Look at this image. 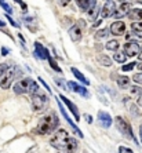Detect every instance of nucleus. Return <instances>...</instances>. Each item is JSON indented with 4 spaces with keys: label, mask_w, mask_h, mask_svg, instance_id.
Here are the masks:
<instances>
[{
    "label": "nucleus",
    "mask_w": 142,
    "mask_h": 153,
    "mask_svg": "<svg viewBox=\"0 0 142 153\" xmlns=\"http://www.w3.org/2000/svg\"><path fill=\"white\" fill-rule=\"evenodd\" d=\"M1 54H3V55H7V54H8V48L3 47V48H1Z\"/></svg>",
    "instance_id": "obj_40"
},
{
    "label": "nucleus",
    "mask_w": 142,
    "mask_h": 153,
    "mask_svg": "<svg viewBox=\"0 0 142 153\" xmlns=\"http://www.w3.org/2000/svg\"><path fill=\"white\" fill-rule=\"evenodd\" d=\"M68 141H69L68 132L65 131V130H58V131L55 132V135L50 139V143H51V146L57 148L58 150H62L65 146H66Z\"/></svg>",
    "instance_id": "obj_4"
},
{
    "label": "nucleus",
    "mask_w": 142,
    "mask_h": 153,
    "mask_svg": "<svg viewBox=\"0 0 142 153\" xmlns=\"http://www.w3.org/2000/svg\"><path fill=\"white\" fill-rule=\"evenodd\" d=\"M142 51L139 42H127L124 44V54L127 57H137Z\"/></svg>",
    "instance_id": "obj_7"
},
{
    "label": "nucleus",
    "mask_w": 142,
    "mask_h": 153,
    "mask_svg": "<svg viewBox=\"0 0 142 153\" xmlns=\"http://www.w3.org/2000/svg\"><path fill=\"white\" fill-rule=\"evenodd\" d=\"M85 119H87V121H88V123H92V117L90 116V114H85Z\"/></svg>",
    "instance_id": "obj_41"
},
{
    "label": "nucleus",
    "mask_w": 142,
    "mask_h": 153,
    "mask_svg": "<svg viewBox=\"0 0 142 153\" xmlns=\"http://www.w3.org/2000/svg\"><path fill=\"white\" fill-rule=\"evenodd\" d=\"M76 149H77V141H76L75 138H69L66 146H65L59 153H75Z\"/></svg>",
    "instance_id": "obj_18"
},
{
    "label": "nucleus",
    "mask_w": 142,
    "mask_h": 153,
    "mask_svg": "<svg viewBox=\"0 0 142 153\" xmlns=\"http://www.w3.org/2000/svg\"><path fill=\"white\" fill-rule=\"evenodd\" d=\"M109 30H110V33L114 35V36L124 35L126 33V24L123 21H116V22H113V24L110 25Z\"/></svg>",
    "instance_id": "obj_10"
},
{
    "label": "nucleus",
    "mask_w": 142,
    "mask_h": 153,
    "mask_svg": "<svg viewBox=\"0 0 142 153\" xmlns=\"http://www.w3.org/2000/svg\"><path fill=\"white\" fill-rule=\"evenodd\" d=\"M106 1H108V0H106Z\"/></svg>",
    "instance_id": "obj_49"
},
{
    "label": "nucleus",
    "mask_w": 142,
    "mask_h": 153,
    "mask_svg": "<svg viewBox=\"0 0 142 153\" xmlns=\"http://www.w3.org/2000/svg\"><path fill=\"white\" fill-rule=\"evenodd\" d=\"M117 85L120 88H128L130 87V77H127V76H117Z\"/></svg>",
    "instance_id": "obj_20"
},
{
    "label": "nucleus",
    "mask_w": 142,
    "mask_h": 153,
    "mask_svg": "<svg viewBox=\"0 0 142 153\" xmlns=\"http://www.w3.org/2000/svg\"><path fill=\"white\" fill-rule=\"evenodd\" d=\"M0 6H1V8H3V10L6 11L8 15L13 13V8H11V6L7 3V1H6V0H0Z\"/></svg>",
    "instance_id": "obj_26"
},
{
    "label": "nucleus",
    "mask_w": 142,
    "mask_h": 153,
    "mask_svg": "<svg viewBox=\"0 0 142 153\" xmlns=\"http://www.w3.org/2000/svg\"><path fill=\"white\" fill-rule=\"evenodd\" d=\"M58 106H59V111H61V113L64 114V117H65V120L68 121V123H69V126H71L72 127V130H73V131L76 132V134H77L79 137H80V138H83V134H82V131H80V130H79L77 127H76L75 126V123H73V121L71 120V117H69V116H68L66 114V112H65V109H64V106H62V103L59 102V101H58Z\"/></svg>",
    "instance_id": "obj_15"
},
{
    "label": "nucleus",
    "mask_w": 142,
    "mask_h": 153,
    "mask_svg": "<svg viewBox=\"0 0 142 153\" xmlns=\"http://www.w3.org/2000/svg\"><path fill=\"white\" fill-rule=\"evenodd\" d=\"M30 103H32V108L35 112H43L46 109L47 105H48V97L39 94V93H35V94H32Z\"/></svg>",
    "instance_id": "obj_5"
},
{
    "label": "nucleus",
    "mask_w": 142,
    "mask_h": 153,
    "mask_svg": "<svg viewBox=\"0 0 142 153\" xmlns=\"http://www.w3.org/2000/svg\"><path fill=\"white\" fill-rule=\"evenodd\" d=\"M35 54L40 58V59H48V58H50L48 50H47V48L43 46V44H40L39 42L35 43Z\"/></svg>",
    "instance_id": "obj_12"
},
{
    "label": "nucleus",
    "mask_w": 142,
    "mask_h": 153,
    "mask_svg": "<svg viewBox=\"0 0 142 153\" xmlns=\"http://www.w3.org/2000/svg\"><path fill=\"white\" fill-rule=\"evenodd\" d=\"M98 120H100V124L102 126L103 128H109L112 126V117L110 114L106 113V112H98Z\"/></svg>",
    "instance_id": "obj_14"
},
{
    "label": "nucleus",
    "mask_w": 142,
    "mask_h": 153,
    "mask_svg": "<svg viewBox=\"0 0 142 153\" xmlns=\"http://www.w3.org/2000/svg\"><path fill=\"white\" fill-rule=\"evenodd\" d=\"M108 32H109L108 29H100V30L95 33V39L97 40H102V39H105V37H108V36H109Z\"/></svg>",
    "instance_id": "obj_25"
},
{
    "label": "nucleus",
    "mask_w": 142,
    "mask_h": 153,
    "mask_svg": "<svg viewBox=\"0 0 142 153\" xmlns=\"http://www.w3.org/2000/svg\"><path fill=\"white\" fill-rule=\"evenodd\" d=\"M59 100H62V102H64L65 105H66V106H68V109H69V111L72 112V114L75 116V119H76V120H77V121L80 120V113H79V112H77L79 109H77V106H76L75 103L72 102L71 100H68V98H66V97H65V95H59Z\"/></svg>",
    "instance_id": "obj_11"
},
{
    "label": "nucleus",
    "mask_w": 142,
    "mask_h": 153,
    "mask_svg": "<svg viewBox=\"0 0 142 153\" xmlns=\"http://www.w3.org/2000/svg\"><path fill=\"white\" fill-rule=\"evenodd\" d=\"M4 26H6V22H3V21H1V19H0V29H1V28H4Z\"/></svg>",
    "instance_id": "obj_43"
},
{
    "label": "nucleus",
    "mask_w": 142,
    "mask_h": 153,
    "mask_svg": "<svg viewBox=\"0 0 142 153\" xmlns=\"http://www.w3.org/2000/svg\"><path fill=\"white\" fill-rule=\"evenodd\" d=\"M128 18L132 21H142V8H131L128 13Z\"/></svg>",
    "instance_id": "obj_19"
},
{
    "label": "nucleus",
    "mask_w": 142,
    "mask_h": 153,
    "mask_svg": "<svg viewBox=\"0 0 142 153\" xmlns=\"http://www.w3.org/2000/svg\"><path fill=\"white\" fill-rule=\"evenodd\" d=\"M98 61L101 62V65H102V66H112V59H110L108 55L101 54L100 57H98Z\"/></svg>",
    "instance_id": "obj_23"
},
{
    "label": "nucleus",
    "mask_w": 142,
    "mask_h": 153,
    "mask_svg": "<svg viewBox=\"0 0 142 153\" xmlns=\"http://www.w3.org/2000/svg\"><path fill=\"white\" fill-rule=\"evenodd\" d=\"M58 126H59V120H58L57 114L54 112H50L39 120V124H37L35 131L40 135H47V134H51L55 131Z\"/></svg>",
    "instance_id": "obj_1"
},
{
    "label": "nucleus",
    "mask_w": 142,
    "mask_h": 153,
    "mask_svg": "<svg viewBox=\"0 0 142 153\" xmlns=\"http://www.w3.org/2000/svg\"><path fill=\"white\" fill-rule=\"evenodd\" d=\"M119 153H134L131 149H128V148H126V146H120L119 148Z\"/></svg>",
    "instance_id": "obj_34"
},
{
    "label": "nucleus",
    "mask_w": 142,
    "mask_h": 153,
    "mask_svg": "<svg viewBox=\"0 0 142 153\" xmlns=\"http://www.w3.org/2000/svg\"><path fill=\"white\" fill-rule=\"evenodd\" d=\"M113 59L116 61V62H119V64H124L126 59H127V55H126L124 53H116L113 55Z\"/></svg>",
    "instance_id": "obj_24"
},
{
    "label": "nucleus",
    "mask_w": 142,
    "mask_h": 153,
    "mask_svg": "<svg viewBox=\"0 0 142 153\" xmlns=\"http://www.w3.org/2000/svg\"><path fill=\"white\" fill-rule=\"evenodd\" d=\"M68 85L71 87V90L73 91V93H77V94H80V95L85 97V98H87V97H90L87 88H85V87H83V85H80V84H77L76 82H68Z\"/></svg>",
    "instance_id": "obj_13"
},
{
    "label": "nucleus",
    "mask_w": 142,
    "mask_h": 153,
    "mask_svg": "<svg viewBox=\"0 0 142 153\" xmlns=\"http://www.w3.org/2000/svg\"><path fill=\"white\" fill-rule=\"evenodd\" d=\"M114 11H116V4H114L113 0H108L105 6L101 8L100 11V15L101 18H109V17H113L114 15Z\"/></svg>",
    "instance_id": "obj_9"
},
{
    "label": "nucleus",
    "mask_w": 142,
    "mask_h": 153,
    "mask_svg": "<svg viewBox=\"0 0 142 153\" xmlns=\"http://www.w3.org/2000/svg\"><path fill=\"white\" fill-rule=\"evenodd\" d=\"M76 3L83 11H91L95 7L97 0H76Z\"/></svg>",
    "instance_id": "obj_16"
},
{
    "label": "nucleus",
    "mask_w": 142,
    "mask_h": 153,
    "mask_svg": "<svg viewBox=\"0 0 142 153\" xmlns=\"http://www.w3.org/2000/svg\"><path fill=\"white\" fill-rule=\"evenodd\" d=\"M138 105H139V106H142V94L138 97Z\"/></svg>",
    "instance_id": "obj_42"
},
{
    "label": "nucleus",
    "mask_w": 142,
    "mask_h": 153,
    "mask_svg": "<svg viewBox=\"0 0 142 153\" xmlns=\"http://www.w3.org/2000/svg\"><path fill=\"white\" fill-rule=\"evenodd\" d=\"M14 1H15V3H18L19 6H21V8L24 10V13H26V11H28V6H26V4L24 3L22 0H14Z\"/></svg>",
    "instance_id": "obj_33"
},
{
    "label": "nucleus",
    "mask_w": 142,
    "mask_h": 153,
    "mask_svg": "<svg viewBox=\"0 0 142 153\" xmlns=\"http://www.w3.org/2000/svg\"><path fill=\"white\" fill-rule=\"evenodd\" d=\"M7 69H8V66H7V65H6V64L0 65V77L3 76V73H4V72H6V71H7Z\"/></svg>",
    "instance_id": "obj_36"
},
{
    "label": "nucleus",
    "mask_w": 142,
    "mask_h": 153,
    "mask_svg": "<svg viewBox=\"0 0 142 153\" xmlns=\"http://www.w3.org/2000/svg\"><path fill=\"white\" fill-rule=\"evenodd\" d=\"M58 1H59L61 6H68V4L71 3V0H58Z\"/></svg>",
    "instance_id": "obj_38"
},
{
    "label": "nucleus",
    "mask_w": 142,
    "mask_h": 153,
    "mask_svg": "<svg viewBox=\"0 0 142 153\" xmlns=\"http://www.w3.org/2000/svg\"><path fill=\"white\" fill-rule=\"evenodd\" d=\"M135 66H137V64H135V62H131V64H127V65H124V66H121V71L123 72H130V71H132Z\"/></svg>",
    "instance_id": "obj_29"
},
{
    "label": "nucleus",
    "mask_w": 142,
    "mask_h": 153,
    "mask_svg": "<svg viewBox=\"0 0 142 153\" xmlns=\"http://www.w3.org/2000/svg\"><path fill=\"white\" fill-rule=\"evenodd\" d=\"M14 79H15V68H8L7 71L3 73V76L0 77V85H1V88H4V90L10 88V85Z\"/></svg>",
    "instance_id": "obj_6"
},
{
    "label": "nucleus",
    "mask_w": 142,
    "mask_h": 153,
    "mask_svg": "<svg viewBox=\"0 0 142 153\" xmlns=\"http://www.w3.org/2000/svg\"><path fill=\"white\" fill-rule=\"evenodd\" d=\"M130 112H131V114H132V116H135V117H138V116H139L138 108L135 106V105H131V106H130Z\"/></svg>",
    "instance_id": "obj_31"
},
{
    "label": "nucleus",
    "mask_w": 142,
    "mask_h": 153,
    "mask_svg": "<svg viewBox=\"0 0 142 153\" xmlns=\"http://www.w3.org/2000/svg\"><path fill=\"white\" fill-rule=\"evenodd\" d=\"M80 22V25H73L71 29H69V36H71V39H72V42H75V43H77V42H80L82 40V33H83V26H84V21H79Z\"/></svg>",
    "instance_id": "obj_8"
},
{
    "label": "nucleus",
    "mask_w": 142,
    "mask_h": 153,
    "mask_svg": "<svg viewBox=\"0 0 142 153\" xmlns=\"http://www.w3.org/2000/svg\"><path fill=\"white\" fill-rule=\"evenodd\" d=\"M132 80H134L135 83H139V84H142V73H135V75L132 76Z\"/></svg>",
    "instance_id": "obj_32"
},
{
    "label": "nucleus",
    "mask_w": 142,
    "mask_h": 153,
    "mask_svg": "<svg viewBox=\"0 0 142 153\" xmlns=\"http://www.w3.org/2000/svg\"><path fill=\"white\" fill-rule=\"evenodd\" d=\"M37 90H39L37 83L29 77L22 79L21 82H18L14 85V91L17 94H35L37 93Z\"/></svg>",
    "instance_id": "obj_2"
},
{
    "label": "nucleus",
    "mask_w": 142,
    "mask_h": 153,
    "mask_svg": "<svg viewBox=\"0 0 142 153\" xmlns=\"http://www.w3.org/2000/svg\"><path fill=\"white\" fill-rule=\"evenodd\" d=\"M131 94L132 95H141L142 94V88H139V87H137V85H134V87H131Z\"/></svg>",
    "instance_id": "obj_30"
},
{
    "label": "nucleus",
    "mask_w": 142,
    "mask_h": 153,
    "mask_svg": "<svg viewBox=\"0 0 142 153\" xmlns=\"http://www.w3.org/2000/svg\"><path fill=\"white\" fill-rule=\"evenodd\" d=\"M55 83H57V84L59 85V87H61L62 90H68V88H65V84H64L62 82H61V80H55Z\"/></svg>",
    "instance_id": "obj_39"
},
{
    "label": "nucleus",
    "mask_w": 142,
    "mask_h": 153,
    "mask_svg": "<svg viewBox=\"0 0 142 153\" xmlns=\"http://www.w3.org/2000/svg\"><path fill=\"white\" fill-rule=\"evenodd\" d=\"M139 138H141V142H142V126L139 127Z\"/></svg>",
    "instance_id": "obj_44"
},
{
    "label": "nucleus",
    "mask_w": 142,
    "mask_h": 153,
    "mask_svg": "<svg viewBox=\"0 0 142 153\" xmlns=\"http://www.w3.org/2000/svg\"><path fill=\"white\" fill-rule=\"evenodd\" d=\"M138 57H139V59L142 61V51H141V53H139V55H138Z\"/></svg>",
    "instance_id": "obj_46"
},
{
    "label": "nucleus",
    "mask_w": 142,
    "mask_h": 153,
    "mask_svg": "<svg viewBox=\"0 0 142 153\" xmlns=\"http://www.w3.org/2000/svg\"><path fill=\"white\" fill-rule=\"evenodd\" d=\"M137 68L139 69V71H142V64H139V65H137Z\"/></svg>",
    "instance_id": "obj_45"
},
{
    "label": "nucleus",
    "mask_w": 142,
    "mask_h": 153,
    "mask_svg": "<svg viewBox=\"0 0 142 153\" xmlns=\"http://www.w3.org/2000/svg\"><path fill=\"white\" fill-rule=\"evenodd\" d=\"M119 47H120V44H119L117 40H110V42H108L106 44H105V48L109 51H117Z\"/></svg>",
    "instance_id": "obj_22"
},
{
    "label": "nucleus",
    "mask_w": 142,
    "mask_h": 153,
    "mask_svg": "<svg viewBox=\"0 0 142 153\" xmlns=\"http://www.w3.org/2000/svg\"><path fill=\"white\" fill-rule=\"evenodd\" d=\"M130 11H131V4L127 1V3H123L120 7L117 8L113 17H119V18L124 17V15H128V13H130Z\"/></svg>",
    "instance_id": "obj_17"
},
{
    "label": "nucleus",
    "mask_w": 142,
    "mask_h": 153,
    "mask_svg": "<svg viewBox=\"0 0 142 153\" xmlns=\"http://www.w3.org/2000/svg\"><path fill=\"white\" fill-rule=\"evenodd\" d=\"M47 61H48V64H50V66L54 69V71H55V72H58V73H62V71H61V68H59V66H58V64H57V62H55V61L53 59V58L50 57V58H48V59H47Z\"/></svg>",
    "instance_id": "obj_27"
},
{
    "label": "nucleus",
    "mask_w": 142,
    "mask_h": 153,
    "mask_svg": "<svg viewBox=\"0 0 142 153\" xmlns=\"http://www.w3.org/2000/svg\"><path fill=\"white\" fill-rule=\"evenodd\" d=\"M39 82H40V83H42V84H43V85H44V88H46V90H47V91H48V93H51V88H50V87H48V85H47V84H46V82H44V80H43V79H39Z\"/></svg>",
    "instance_id": "obj_37"
},
{
    "label": "nucleus",
    "mask_w": 142,
    "mask_h": 153,
    "mask_svg": "<svg viewBox=\"0 0 142 153\" xmlns=\"http://www.w3.org/2000/svg\"><path fill=\"white\" fill-rule=\"evenodd\" d=\"M84 153H87V152H84Z\"/></svg>",
    "instance_id": "obj_48"
},
{
    "label": "nucleus",
    "mask_w": 142,
    "mask_h": 153,
    "mask_svg": "<svg viewBox=\"0 0 142 153\" xmlns=\"http://www.w3.org/2000/svg\"><path fill=\"white\" fill-rule=\"evenodd\" d=\"M114 123H116L117 130H119V131H120L121 134L126 137V138L132 139V141H134V143L139 145L138 141H137V138H135V135H134V132H132L131 126H130V123H128L126 119H123L121 116H117V117L114 119Z\"/></svg>",
    "instance_id": "obj_3"
},
{
    "label": "nucleus",
    "mask_w": 142,
    "mask_h": 153,
    "mask_svg": "<svg viewBox=\"0 0 142 153\" xmlns=\"http://www.w3.org/2000/svg\"><path fill=\"white\" fill-rule=\"evenodd\" d=\"M7 19H8V22H10L11 25L14 26V28H19V24H17V22H15L14 19H13V18H11V17H10V15H8V14H7Z\"/></svg>",
    "instance_id": "obj_35"
},
{
    "label": "nucleus",
    "mask_w": 142,
    "mask_h": 153,
    "mask_svg": "<svg viewBox=\"0 0 142 153\" xmlns=\"http://www.w3.org/2000/svg\"><path fill=\"white\" fill-rule=\"evenodd\" d=\"M137 1H138V3H139V4H142V0H137Z\"/></svg>",
    "instance_id": "obj_47"
},
{
    "label": "nucleus",
    "mask_w": 142,
    "mask_h": 153,
    "mask_svg": "<svg viewBox=\"0 0 142 153\" xmlns=\"http://www.w3.org/2000/svg\"><path fill=\"white\" fill-rule=\"evenodd\" d=\"M131 28L134 32H142V21H135L131 24Z\"/></svg>",
    "instance_id": "obj_28"
},
{
    "label": "nucleus",
    "mask_w": 142,
    "mask_h": 153,
    "mask_svg": "<svg viewBox=\"0 0 142 153\" xmlns=\"http://www.w3.org/2000/svg\"><path fill=\"white\" fill-rule=\"evenodd\" d=\"M72 73H73V75H75V77L77 79L79 82H82L83 84H85V85H88V84H90V82L84 77V75H83L82 72H79L76 68H72Z\"/></svg>",
    "instance_id": "obj_21"
}]
</instances>
